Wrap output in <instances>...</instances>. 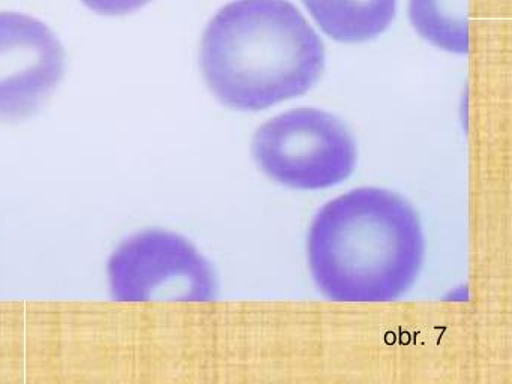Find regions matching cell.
<instances>
[{
	"instance_id": "6da1fadb",
	"label": "cell",
	"mask_w": 512,
	"mask_h": 384,
	"mask_svg": "<svg viewBox=\"0 0 512 384\" xmlns=\"http://www.w3.org/2000/svg\"><path fill=\"white\" fill-rule=\"evenodd\" d=\"M308 266L322 296L334 302H394L424 263L421 219L389 189H352L326 203L311 222Z\"/></svg>"
},
{
	"instance_id": "7a4b0ae2",
	"label": "cell",
	"mask_w": 512,
	"mask_h": 384,
	"mask_svg": "<svg viewBox=\"0 0 512 384\" xmlns=\"http://www.w3.org/2000/svg\"><path fill=\"white\" fill-rule=\"evenodd\" d=\"M322 38L289 0H235L212 17L200 69L212 95L236 111L268 110L316 86Z\"/></svg>"
},
{
	"instance_id": "3957f363",
	"label": "cell",
	"mask_w": 512,
	"mask_h": 384,
	"mask_svg": "<svg viewBox=\"0 0 512 384\" xmlns=\"http://www.w3.org/2000/svg\"><path fill=\"white\" fill-rule=\"evenodd\" d=\"M251 152L269 179L301 191L340 185L358 159L346 123L314 107L293 108L263 123L254 132Z\"/></svg>"
},
{
	"instance_id": "277c9868",
	"label": "cell",
	"mask_w": 512,
	"mask_h": 384,
	"mask_svg": "<svg viewBox=\"0 0 512 384\" xmlns=\"http://www.w3.org/2000/svg\"><path fill=\"white\" fill-rule=\"evenodd\" d=\"M110 293L119 302H212L217 273L181 234L143 230L113 252L107 266Z\"/></svg>"
},
{
	"instance_id": "5b68a950",
	"label": "cell",
	"mask_w": 512,
	"mask_h": 384,
	"mask_svg": "<svg viewBox=\"0 0 512 384\" xmlns=\"http://www.w3.org/2000/svg\"><path fill=\"white\" fill-rule=\"evenodd\" d=\"M64 72V47L47 24L20 12H0V120L34 116Z\"/></svg>"
},
{
	"instance_id": "8992f818",
	"label": "cell",
	"mask_w": 512,
	"mask_h": 384,
	"mask_svg": "<svg viewBox=\"0 0 512 384\" xmlns=\"http://www.w3.org/2000/svg\"><path fill=\"white\" fill-rule=\"evenodd\" d=\"M325 35L361 44L382 35L395 18L397 0H302Z\"/></svg>"
},
{
	"instance_id": "52a82bcc",
	"label": "cell",
	"mask_w": 512,
	"mask_h": 384,
	"mask_svg": "<svg viewBox=\"0 0 512 384\" xmlns=\"http://www.w3.org/2000/svg\"><path fill=\"white\" fill-rule=\"evenodd\" d=\"M409 18L416 33L434 47L469 53L467 0H410Z\"/></svg>"
},
{
	"instance_id": "ba28073f",
	"label": "cell",
	"mask_w": 512,
	"mask_h": 384,
	"mask_svg": "<svg viewBox=\"0 0 512 384\" xmlns=\"http://www.w3.org/2000/svg\"><path fill=\"white\" fill-rule=\"evenodd\" d=\"M152 0H82L91 11L106 17L133 14Z\"/></svg>"
}]
</instances>
